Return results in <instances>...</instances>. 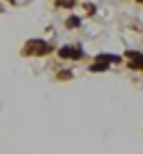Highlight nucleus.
I'll list each match as a JSON object with an SVG mask.
<instances>
[{"mask_svg": "<svg viewBox=\"0 0 143 154\" xmlns=\"http://www.w3.org/2000/svg\"><path fill=\"white\" fill-rule=\"evenodd\" d=\"M72 54H74V50H72V48H63V50H61V57H72Z\"/></svg>", "mask_w": 143, "mask_h": 154, "instance_id": "1", "label": "nucleus"}]
</instances>
